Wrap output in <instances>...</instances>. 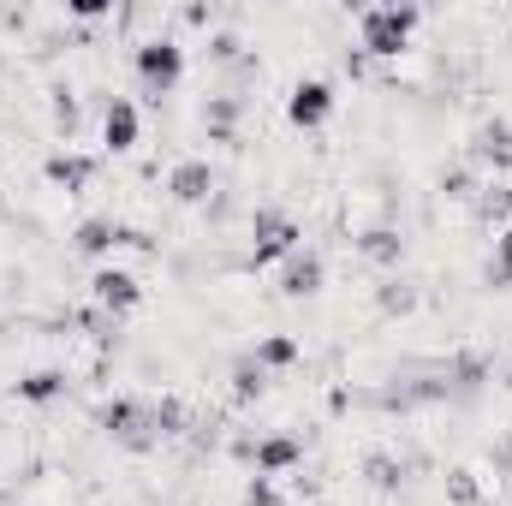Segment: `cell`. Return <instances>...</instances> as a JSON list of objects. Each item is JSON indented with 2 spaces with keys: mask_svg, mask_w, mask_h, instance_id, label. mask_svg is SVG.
Wrapping results in <instances>:
<instances>
[{
  "mask_svg": "<svg viewBox=\"0 0 512 506\" xmlns=\"http://www.w3.org/2000/svg\"><path fill=\"white\" fill-rule=\"evenodd\" d=\"M417 18H423L417 6H370V12L358 18V48L376 54V60H393V54L411 42Z\"/></svg>",
  "mask_w": 512,
  "mask_h": 506,
  "instance_id": "obj_1",
  "label": "cell"
},
{
  "mask_svg": "<svg viewBox=\"0 0 512 506\" xmlns=\"http://www.w3.org/2000/svg\"><path fill=\"white\" fill-rule=\"evenodd\" d=\"M96 423L126 447V453H149V447H161V429H155V405H143V399H108L102 411H96Z\"/></svg>",
  "mask_w": 512,
  "mask_h": 506,
  "instance_id": "obj_2",
  "label": "cell"
},
{
  "mask_svg": "<svg viewBox=\"0 0 512 506\" xmlns=\"http://www.w3.org/2000/svg\"><path fill=\"white\" fill-rule=\"evenodd\" d=\"M137 78H143V96H173L179 90V78H185V48L173 42V36H155V42H143L137 54Z\"/></svg>",
  "mask_w": 512,
  "mask_h": 506,
  "instance_id": "obj_3",
  "label": "cell"
},
{
  "mask_svg": "<svg viewBox=\"0 0 512 506\" xmlns=\"http://www.w3.org/2000/svg\"><path fill=\"white\" fill-rule=\"evenodd\" d=\"M292 251H298V221L280 215V209H256V221H251V268H262V262H286Z\"/></svg>",
  "mask_w": 512,
  "mask_h": 506,
  "instance_id": "obj_4",
  "label": "cell"
},
{
  "mask_svg": "<svg viewBox=\"0 0 512 506\" xmlns=\"http://www.w3.org/2000/svg\"><path fill=\"white\" fill-rule=\"evenodd\" d=\"M328 114H334V84H322V78H304V84H292V96H286V120L304 131L328 126Z\"/></svg>",
  "mask_w": 512,
  "mask_h": 506,
  "instance_id": "obj_5",
  "label": "cell"
},
{
  "mask_svg": "<svg viewBox=\"0 0 512 506\" xmlns=\"http://www.w3.org/2000/svg\"><path fill=\"white\" fill-rule=\"evenodd\" d=\"M90 292H96V310H108V316H126V310L143 304V280L126 274V268H96Z\"/></svg>",
  "mask_w": 512,
  "mask_h": 506,
  "instance_id": "obj_6",
  "label": "cell"
},
{
  "mask_svg": "<svg viewBox=\"0 0 512 506\" xmlns=\"http://www.w3.org/2000/svg\"><path fill=\"white\" fill-rule=\"evenodd\" d=\"M316 292H322V256L292 251L280 262V298H316Z\"/></svg>",
  "mask_w": 512,
  "mask_h": 506,
  "instance_id": "obj_7",
  "label": "cell"
},
{
  "mask_svg": "<svg viewBox=\"0 0 512 506\" xmlns=\"http://www.w3.org/2000/svg\"><path fill=\"white\" fill-rule=\"evenodd\" d=\"M167 191H173V203H209V191H215V167L209 161H179L173 173H167Z\"/></svg>",
  "mask_w": 512,
  "mask_h": 506,
  "instance_id": "obj_8",
  "label": "cell"
},
{
  "mask_svg": "<svg viewBox=\"0 0 512 506\" xmlns=\"http://www.w3.org/2000/svg\"><path fill=\"white\" fill-rule=\"evenodd\" d=\"M471 155L483 167H495V173H512V126L507 120H483L477 137H471Z\"/></svg>",
  "mask_w": 512,
  "mask_h": 506,
  "instance_id": "obj_9",
  "label": "cell"
},
{
  "mask_svg": "<svg viewBox=\"0 0 512 506\" xmlns=\"http://www.w3.org/2000/svg\"><path fill=\"white\" fill-rule=\"evenodd\" d=\"M298 459H304V441H298V435H268V441H256V453H251L256 477H280V471H292Z\"/></svg>",
  "mask_w": 512,
  "mask_h": 506,
  "instance_id": "obj_10",
  "label": "cell"
},
{
  "mask_svg": "<svg viewBox=\"0 0 512 506\" xmlns=\"http://www.w3.org/2000/svg\"><path fill=\"white\" fill-rule=\"evenodd\" d=\"M102 143H108L114 155L137 149V108H131L126 96H114V102H108V114H102Z\"/></svg>",
  "mask_w": 512,
  "mask_h": 506,
  "instance_id": "obj_11",
  "label": "cell"
},
{
  "mask_svg": "<svg viewBox=\"0 0 512 506\" xmlns=\"http://www.w3.org/2000/svg\"><path fill=\"white\" fill-rule=\"evenodd\" d=\"M54 185H66V191H84L90 179H96V161L90 155H72V149H60V155H48V167H42Z\"/></svg>",
  "mask_w": 512,
  "mask_h": 506,
  "instance_id": "obj_12",
  "label": "cell"
},
{
  "mask_svg": "<svg viewBox=\"0 0 512 506\" xmlns=\"http://www.w3.org/2000/svg\"><path fill=\"white\" fill-rule=\"evenodd\" d=\"M114 245H120V227H114L108 215H90V221L72 233V251H84V256H108Z\"/></svg>",
  "mask_w": 512,
  "mask_h": 506,
  "instance_id": "obj_13",
  "label": "cell"
},
{
  "mask_svg": "<svg viewBox=\"0 0 512 506\" xmlns=\"http://www.w3.org/2000/svg\"><path fill=\"white\" fill-rule=\"evenodd\" d=\"M251 358L262 370H286V364H298V340H292V334H268V340H256Z\"/></svg>",
  "mask_w": 512,
  "mask_h": 506,
  "instance_id": "obj_14",
  "label": "cell"
},
{
  "mask_svg": "<svg viewBox=\"0 0 512 506\" xmlns=\"http://www.w3.org/2000/svg\"><path fill=\"white\" fill-rule=\"evenodd\" d=\"M483 381H489V364H483V358H453V364H447V393H459V399L477 393Z\"/></svg>",
  "mask_w": 512,
  "mask_h": 506,
  "instance_id": "obj_15",
  "label": "cell"
},
{
  "mask_svg": "<svg viewBox=\"0 0 512 506\" xmlns=\"http://www.w3.org/2000/svg\"><path fill=\"white\" fill-rule=\"evenodd\" d=\"M358 251L370 256V262H399V256H405V239H399V233H393V227H370V233H364V239H358Z\"/></svg>",
  "mask_w": 512,
  "mask_h": 506,
  "instance_id": "obj_16",
  "label": "cell"
},
{
  "mask_svg": "<svg viewBox=\"0 0 512 506\" xmlns=\"http://www.w3.org/2000/svg\"><path fill=\"white\" fill-rule=\"evenodd\" d=\"M262 387H268V370H262L256 358H239V364H233V399L251 405V399H262Z\"/></svg>",
  "mask_w": 512,
  "mask_h": 506,
  "instance_id": "obj_17",
  "label": "cell"
},
{
  "mask_svg": "<svg viewBox=\"0 0 512 506\" xmlns=\"http://www.w3.org/2000/svg\"><path fill=\"white\" fill-rule=\"evenodd\" d=\"M66 393V376L60 370H36V376L18 381V399H30V405H48V399H60Z\"/></svg>",
  "mask_w": 512,
  "mask_h": 506,
  "instance_id": "obj_18",
  "label": "cell"
},
{
  "mask_svg": "<svg viewBox=\"0 0 512 506\" xmlns=\"http://www.w3.org/2000/svg\"><path fill=\"white\" fill-rule=\"evenodd\" d=\"M364 477H370V489H399V477H405V465H399V459H393V453H370V459H364Z\"/></svg>",
  "mask_w": 512,
  "mask_h": 506,
  "instance_id": "obj_19",
  "label": "cell"
},
{
  "mask_svg": "<svg viewBox=\"0 0 512 506\" xmlns=\"http://www.w3.org/2000/svg\"><path fill=\"white\" fill-rule=\"evenodd\" d=\"M376 304H382V316H411V310H417V286H405V280H387L382 292H376Z\"/></svg>",
  "mask_w": 512,
  "mask_h": 506,
  "instance_id": "obj_20",
  "label": "cell"
},
{
  "mask_svg": "<svg viewBox=\"0 0 512 506\" xmlns=\"http://www.w3.org/2000/svg\"><path fill=\"white\" fill-rule=\"evenodd\" d=\"M447 501H453V506H477V501H483L477 471H465V465H459V471H447Z\"/></svg>",
  "mask_w": 512,
  "mask_h": 506,
  "instance_id": "obj_21",
  "label": "cell"
},
{
  "mask_svg": "<svg viewBox=\"0 0 512 506\" xmlns=\"http://www.w3.org/2000/svg\"><path fill=\"white\" fill-rule=\"evenodd\" d=\"M507 215H512V191H507V185L477 191V221H507Z\"/></svg>",
  "mask_w": 512,
  "mask_h": 506,
  "instance_id": "obj_22",
  "label": "cell"
},
{
  "mask_svg": "<svg viewBox=\"0 0 512 506\" xmlns=\"http://www.w3.org/2000/svg\"><path fill=\"white\" fill-rule=\"evenodd\" d=\"M209 60H215V66H239V60H245V42H239L233 30H215V36H209Z\"/></svg>",
  "mask_w": 512,
  "mask_h": 506,
  "instance_id": "obj_23",
  "label": "cell"
},
{
  "mask_svg": "<svg viewBox=\"0 0 512 506\" xmlns=\"http://www.w3.org/2000/svg\"><path fill=\"white\" fill-rule=\"evenodd\" d=\"M441 191H447L453 203H477V179H471L465 167H453V173H441Z\"/></svg>",
  "mask_w": 512,
  "mask_h": 506,
  "instance_id": "obj_24",
  "label": "cell"
},
{
  "mask_svg": "<svg viewBox=\"0 0 512 506\" xmlns=\"http://www.w3.org/2000/svg\"><path fill=\"white\" fill-rule=\"evenodd\" d=\"M155 429H161V441H167V435H185V405H179V399H161V405H155Z\"/></svg>",
  "mask_w": 512,
  "mask_h": 506,
  "instance_id": "obj_25",
  "label": "cell"
},
{
  "mask_svg": "<svg viewBox=\"0 0 512 506\" xmlns=\"http://www.w3.org/2000/svg\"><path fill=\"white\" fill-rule=\"evenodd\" d=\"M489 286H512V227L501 233V251L489 262Z\"/></svg>",
  "mask_w": 512,
  "mask_h": 506,
  "instance_id": "obj_26",
  "label": "cell"
},
{
  "mask_svg": "<svg viewBox=\"0 0 512 506\" xmlns=\"http://www.w3.org/2000/svg\"><path fill=\"white\" fill-rule=\"evenodd\" d=\"M84 328H90L102 346H114V340H120V316H108V310H90V316H84Z\"/></svg>",
  "mask_w": 512,
  "mask_h": 506,
  "instance_id": "obj_27",
  "label": "cell"
},
{
  "mask_svg": "<svg viewBox=\"0 0 512 506\" xmlns=\"http://www.w3.org/2000/svg\"><path fill=\"white\" fill-rule=\"evenodd\" d=\"M245 506H286V501H280L274 477H251V489H245Z\"/></svg>",
  "mask_w": 512,
  "mask_h": 506,
  "instance_id": "obj_28",
  "label": "cell"
},
{
  "mask_svg": "<svg viewBox=\"0 0 512 506\" xmlns=\"http://www.w3.org/2000/svg\"><path fill=\"white\" fill-rule=\"evenodd\" d=\"M54 126L72 137V131H78V102H66V96H60V102H54Z\"/></svg>",
  "mask_w": 512,
  "mask_h": 506,
  "instance_id": "obj_29",
  "label": "cell"
},
{
  "mask_svg": "<svg viewBox=\"0 0 512 506\" xmlns=\"http://www.w3.org/2000/svg\"><path fill=\"white\" fill-rule=\"evenodd\" d=\"M102 12H108V0H72V18H84V24L102 18Z\"/></svg>",
  "mask_w": 512,
  "mask_h": 506,
  "instance_id": "obj_30",
  "label": "cell"
}]
</instances>
